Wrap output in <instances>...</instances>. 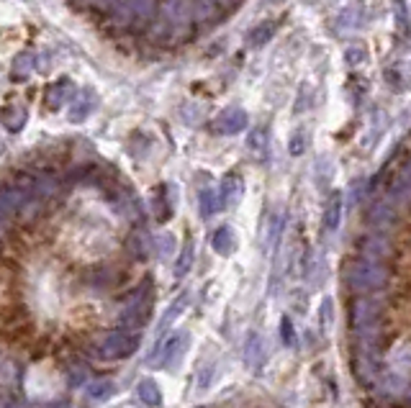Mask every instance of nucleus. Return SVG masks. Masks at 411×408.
<instances>
[{
	"instance_id": "9",
	"label": "nucleus",
	"mask_w": 411,
	"mask_h": 408,
	"mask_svg": "<svg viewBox=\"0 0 411 408\" xmlns=\"http://www.w3.org/2000/svg\"><path fill=\"white\" fill-rule=\"evenodd\" d=\"M185 349H188V334H175L168 339V347H165V355H162V365L170 370L177 368V362L182 360L185 355Z\"/></svg>"
},
{
	"instance_id": "24",
	"label": "nucleus",
	"mask_w": 411,
	"mask_h": 408,
	"mask_svg": "<svg viewBox=\"0 0 411 408\" xmlns=\"http://www.w3.org/2000/svg\"><path fill=\"white\" fill-rule=\"evenodd\" d=\"M339 216H342V195L334 193L331 195L329 206H327V214H324V226L334 231V228L339 226Z\"/></svg>"
},
{
	"instance_id": "6",
	"label": "nucleus",
	"mask_w": 411,
	"mask_h": 408,
	"mask_svg": "<svg viewBox=\"0 0 411 408\" xmlns=\"http://www.w3.org/2000/svg\"><path fill=\"white\" fill-rule=\"evenodd\" d=\"M95 101H98V98H95V93L90 90V87L80 90V93H77V95L72 98V103H70L67 118L72 121V123H82V121H85L90 114H93Z\"/></svg>"
},
{
	"instance_id": "19",
	"label": "nucleus",
	"mask_w": 411,
	"mask_h": 408,
	"mask_svg": "<svg viewBox=\"0 0 411 408\" xmlns=\"http://www.w3.org/2000/svg\"><path fill=\"white\" fill-rule=\"evenodd\" d=\"M21 380V370L13 360H0V388L13 390Z\"/></svg>"
},
{
	"instance_id": "28",
	"label": "nucleus",
	"mask_w": 411,
	"mask_h": 408,
	"mask_svg": "<svg viewBox=\"0 0 411 408\" xmlns=\"http://www.w3.org/2000/svg\"><path fill=\"white\" fill-rule=\"evenodd\" d=\"M155 252L160 255V260H170L175 255V236L172 234H160L155 239Z\"/></svg>"
},
{
	"instance_id": "31",
	"label": "nucleus",
	"mask_w": 411,
	"mask_h": 408,
	"mask_svg": "<svg viewBox=\"0 0 411 408\" xmlns=\"http://www.w3.org/2000/svg\"><path fill=\"white\" fill-rule=\"evenodd\" d=\"M190 265H193V241H188V244H185L180 260H177V265H175V275H177V277H185V275H188V270H190Z\"/></svg>"
},
{
	"instance_id": "33",
	"label": "nucleus",
	"mask_w": 411,
	"mask_h": 408,
	"mask_svg": "<svg viewBox=\"0 0 411 408\" xmlns=\"http://www.w3.org/2000/svg\"><path fill=\"white\" fill-rule=\"evenodd\" d=\"M344 60L350 62L352 67H355V65H360V62L365 60V47H363V44H355V47H352V49H347V54H344Z\"/></svg>"
},
{
	"instance_id": "16",
	"label": "nucleus",
	"mask_w": 411,
	"mask_h": 408,
	"mask_svg": "<svg viewBox=\"0 0 411 408\" xmlns=\"http://www.w3.org/2000/svg\"><path fill=\"white\" fill-rule=\"evenodd\" d=\"M126 249H128V255L134 257V260H147L155 247H152V241H149L147 231H134V234L128 236Z\"/></svg>"
},
{
	"instance_id": "18",
	"label": "nucleus",
	"mask_w": 411,
	"mask_h": 408,
	"mask_svg": "<svg viewBox=\"0 0 411 408\" xmlns=\"http://www.w3.org/2000/svg\"><path fill=\"white\" fill-rule=\"evenodd\" d=\"M198 206H201V216H203V219H209V216L219 214V208H221L219 190H216V187H203L201 198H198Z\"/></svg>"
},
{
	"instance_id": "30",
	"label": "nucleus",
	"mask_w": 411,
	"mask_h": 408,
	"mask_svg": "<svg viewBox=\"0 0 411 408\" xmlns=\"http://www.w3.org/2000/svg\"><path fill=\"white\" fill-rule=\"evenodd\" d=\"M280 228H283V214L275 211V214L270 216V224H268V244L270 247H275L278 244V236H280Z\"/></svg>"
},
{
	"instance_id": "7",
	"label": "nucleus",
	"mask_w": 411,
	"mask_h": 408,
	"mask_svg": "<svg viewBox=\"0 0 411 408\" xmlns=\"http://www.w3.org/2000/svg\"><path fill=\"white\" fill-rule=\"evenodd\" d=\"M360 249H363L365 260L380 262V260H385V257L391 255V241L385 239V236H380V234H373V236H365L363 244H360Z\"/></svg>"
},
{
	"instance_id": "17",
	"label": "nucleus",
	"mask_w": 411,
	"mask_h": 408,
	"mask_svg": "<svg viewBox=\"0 0 411 408\" xmlns=\"http://www.w3.org/2000/svg\"><path fill=\"white\" fill-rule=\"evenodd\" d=\"M244 357H247V365H252V368H260L265 360V344H263V336L255 334L252 331L250 339H247V347H244Z\"/></svg>"
},
{
	"instance_id": "13",
	"label": "nucleus",
	"mask_w": 411,
	"mask_h": 408,
	"mask_svg": "<svg viewBox=\"0 0 411 408\" xmlns=\"http://www.w3.org/2000/svg\"><path fill=\"white\" fill-rule=\"evenodd\" d=\"M211 247H214L216 252H219V255L229 257L231 252L236 249V234H234V228H231V226L216 228L214 236H211Z\"/></svg>"
},
{
	"instance_id": "14",
	"label": "nucleus",
	"mask_w": 411,
	"mask_h": 408,
	"mask_svg": "<svg viewBox=\"0 0 411 408\" xmlns=\"http://www.w3.org/2000/svg\"><path fill=\"white\" fill-rule=\"evenodd\" d=\"M396 221V203L391 201H380L376 203V208L371 211V224L378 228H385V226H391V224Z\"/></svg>"
},
{
	"instance_id": "26",
	"label": "nucleus",
	"mask_w": 411,
	"mask_h": 408,
	"mask_svg": "<svg viewBox=\"0 0 411 408\" xmlns=\"http://www.w3.org/2000/svg\"><path fill=\"white\" fill-rule=\"evenodd\" d=\"M116 393V385L111 380H93L88 382V395L93 401H106Z\"/></svg>"
},
{
	"instance_id": "37",
	"label": "nucleus",
	"mask_w": 411,
	"mask_h": 408,
	"mask_svg": "<svg viewBox=\"0 0 411 408\" xmlns=\"http://www.w3.org/2000/svg\"><path fill=\"white\" fill-rule=\"evenodd\" d=\"M3 149H6V141H3V134H0V152H3Z\"/></svg>"
},
{
	"instance_id": "10",
	"label": "nucleus",
	"mask_w": 411,
	"mask_h": 408,
	"mask_svg": "<svg viewBox=\"0 0 411 408\" xmlns=\"http://www.w3.org/2000/svg\"><path fill=\"white\" fill-rule=\"evenodd\" d=\"M26 121H28L26 106H6L0 111V126L8 128V131H13V134L26 126Z\"/></svg>"
},
{
	"instance_id": "27",
	"label": "nucleus",
	"mask_w": 411,
	"mask_h": 408,
	"mask_svg": "<svg viewBox=\"0 0 411 408\" xmlns=\"http://www.w3.org/2000/svg\"><path fill=\"white\" fill-rule=\"evenodd\" d=\"M306 147H309V131H306V128H296L288 139V152L293 154V157H298V154L306 152Z\"/></svg>"
},
{
	"instance_id": "29",
	"label": "nucleus",
	"mask_w": 411,
	"mask_h": 408,
	"mask_svg": "<svg viewBox=\"0 0 411 408\" xmlns=\"http://www.w3.org/2000/svg\"><path fill=\"white\" fill-rule=\"evenodd\" d=\"M67 377H70L72 385H82V382H88V368H85V362L70 360L67 362Z\"/></svg>"
},
{
	"instance_id": "36",
	"label": "nucleus",
	"mask_w": 411,
	"mask_h": 408,
	"mask_svg": "<svg viewBox=\"0 0 411 408\" xmlns=\"http://www.w3.org/2000/svg\"><path fill=\"white\" fill-rule=\"evenodd\" d=\"M47 408H70V403L67 401H54V403H49Z\"/></svg>"
},
{
	"instance_id": "12",
	"label": "nucleus",
	"mask_w": 411,
	"mask_h": 408,
	"mask_svg": "<svg viewBox=\"0 0 411 408\" xmlns=\"http://www.w3.org/2000/svg\"><path fill=\"white\" fill-rule=\"evenodd\" d=\"M244 195V182L242 177H236V175H229V177H224V185H221V206H236V203L242 201Z\"/></svg>"
},
{
	"instance_id": "5",
	"label": "nucleus",
	"mask_w": 411,
	"mask_h": 408,
	"mask_svg": "<svg viewBox=\"0 0 411 408\" xmlns=\"http://www.w3.org/2000/svg\"><path fill=\"white\" fill-rule=\"evenodd\" d=\"M355 373L363 382H373L378 373V352L371 344H360L355 352Z\"/></svg>"
},
{
	"instance_id": "3",
	"label": "nucleus",
	"mask_w": 411,
	"mask_h": 408,
	"mask_svg": "<svg viewBox=\"0 0 411 408\" xmlns=\"http://www.w3.org/2000/svg\"><path fill=\"white\" fill-rule=\"evenodd\" d=\"M149 314H152V288H149L147 282V285H142V288L136 290L134 298L124 308L121 321L126 324L128 329H139L149 319Z\"/></svg>"
},
{
	"instance_id": "11",
	"label": "nucleus",
	"mask_w": 411,
	"mask_h": 408,
	"mask_svg": "<svg viewBox=\"0 0 411 408\" xmlns=\"http://www.w3.org/2000/svg\"><path fill=\"white\" fill-rule=\"evenodd\" d=\"M70 95H72V82L62 77V80L52 82V85L47 87L44 103H47L49 108H62L65 106V101H70Z\"/></svg>"
},
{
	"instance_id": "1",
	"label": "nucleus",
	"mask_w": 411,
	"mask_h": 408,
	"mask_svg": "<svg viewBox=\"0 0 411 408\" xmlns=\"http://www.w3.org/2000/svg\"><path fill=\"white\" fill-rule=\"evenodd\" d=\"M391 272L385 270V265L371 260H355L344 268V280L355 293H373V290L385 288Z\"/></svg>"
},
{
	"instance_id": "22",
	"label": "nucleus",
	"mask_w": 411,
	"mask_h": 408,
	"mask_svg": "<svg viewBox=\"0 0 411 408\" xmlns=\"http://www.w3.org/2000/svg\"><path fill=\"white\" fill-rule=\"evenodd\" d=\"M139 398H142L147 406L157 408L162 403V393L160 388H157V382L152 380V377H144L142 382H139Z\"/></svg>"
},
{
	"instance_id": "25",
	"label": "nucleus",
	"mask_w": 411,
	"mask_h": 408,
	"mask_svg": "<svg viewBox=\"0 0 411 408\" xmlns=\"http://www.w3.org/2000/svg\"><path fill=\"white\" fill-rule=\"evenodd\" d=\"M273 34H275V23H273V21H265V23H260V26H255L250 31V44L252 47H265Z\"/></svg>"
},
{
	"instance_id": "2",
	"label": "nucleus",
	"mask_w": 411,
	"mask_h": 408,
	"mask_svg": "<svg viewBox=\"0 0 411 408\" xmlns=\"http://www.w3.org/2000/svg\"><path fill=\"white\" fill-rule=\"evenodd\" d=\"M136 347H139V339L134 334H128V331H111L98 344V355L106 357V360H121V357L134 355Z\"/></svg>"
},
{
	"instance_id": "15",
	"label": "nucleus",
	"mask_w": 411,
	"mask_h": 408,
	"mask_svg": "<svg viewBox=\"0 0 411 408\" xmlns=\"http://www.w3.org/2000/svg\"><path fill=\"white\" fill-rule=\"evenodd\" d=\"M268 149H270L268 131H265L263 126L252 128L250 136H247V152H250L255 160H265V157H268Z\"/></svg>"
},
{
	"instance_id": "34",
	"label": "nucleus",
	"mask_w": 411,
	"mask_h": 408,
	"mask_svg": "<svg viewBox=\"0 0 411 408\" xmlns=\"http://www.w3.org/2000/svg\"><path fill=\"white\" fill-rule=\"evenodd\" d=\"M280 336H283L285 344H293V341H296V331H293L290 319H283V324H280Z\"/></svg>"
},
{
	"instance_id": "32",
	"label": "nucleus",
	"mask_w": 411,
	"mask_h": 408,
	"mask_svg": "<svg viewBox=\"0 0 411 408\" xmlns=\"http://www.w3.org/2000/svg\"><path fill=\"white\" fill-rule=\"evenodd\" d=\"M331 319H334V306H331V298H324L322 308H319V321H322V329H329Z\"/></svg>"
},
{
	"instance_id": "20",
	"label": "nucleus",
	"mask_w": 411,
	"mask_h": 408,
	"mask_svg": "<svg viewBox=\"0 0 411 408\" xmlns=\"http://www.w3.org/2000/svg\"><path fill=\"white\" fill-rule=\"evenodd\" d=\"M116 270H111V268H98V270H93L90 272V280H88V285L90 288H95V290H108V288H114L116 282Z\"/></svg>"
},
{
	"instance_id": "21",
	"label": "nucleus",
	"mask_w": 411,
	"mask_h": 408,
	"mask_svg": "<svg viewBox=\"0 0 411 408\" xmlns=\"http://www.w3.org/2000/svg\"><path fill=\"white\" fill-rule=\"evenodd\" d=\"M34 60H36L34 52H21L13 60V70H11L13 80H26L28 75H31V70H34Z\"/></svg>"
},
{
	"instance_id": "23",
	"label": "nucleus",
	"mask_w": 411,
	"mask_h": 408,
	"mask_svg": "<svg viewBox=\"0 0 411 408\" xmlns=\"http://www.w3.org/2000/svg\"><path fill=\"white\" fill-rule=\"evenodd\" d=\"M380 393L388 395V398H404L406 395V382L398 377V375H388V377H383V382H380Z\"/></svg>"
},
{
	"instance_id": "4",
	"label": "nucleus",
	"mask_w": 411,
	"mask_h": 408,
	"mask_svg": "<svg viewBox=\"0 0 411 408\" xmlns=\"http://www.w3.org/2000/svg\"><path fill=\"white\" fill-rule=\"evenodd\" d=\"M214 134H239L242 128H247V114L242 108H226L211 121Z\"/></svg>"
},
{
	"instance_id": "8",
	"label": "nucleus",
	"mask_w": 411,
	"mask_h": 408,
	"mask_svg": "<svg viewBox=\"0 0 411 408\" xmlns=\"http://www.w3.org/2000/svg\"><path fill=\"white\" fill-rule=\"evenodd\" d=\"M188 306H190V293H188V290H182V293L177 295L175 301H172V303H170V306H168V311L162 314V321L157 324V336L165 334V331H168V329L172 326V324H175L177 316H180Z\"/></svg>"
},
{
	"instance_id": "35",
	"label": "nucleus",
	"mask_w": 411,
	"mask_h": 408,
	"mask_svg": "<svg viewBox=\"0 0 411 408\" xmlns=\"http://www.w3.org/2000/svg\"><path fill=\"white\" fill-rule=\"evenodd\" d=\"M0 408H26V406L18 401H11V398H0Z\"/></svg>"
},
{
	"instance_id": "38",
	"label": "nucleus",
	"mask_w": 411,
	"mask_h": 408,
	"mask_svg": "<svg viewBox=\"0 0 411 408\" xmlns=\"http://www.w3.org/2000/svg\"><path fill=\"white\" fill-rule=\"evenodd\" d=\"M0 247H3V241H0Z\"/></svg>"
}]
</instances>
